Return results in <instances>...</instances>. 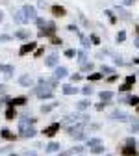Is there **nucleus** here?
<instances>
[{
  "instance_id": "26",
  "label": "nucleus",
  "mask_w": 139,
  "mask_h": 156,
  "mask_svg": "<svg viewBox=\"0 0 139 156\" xmlns=\"http://www.w3.org/2000/svg\"><path fill=\"white\" fill-rule=\"evenodd\" d=\"M65 56H67V58H74V56H76V50L69 48V50H65Z\"/></svg>"
},
{
  "instance_id": "4",
  "label": "nucleus",
  "mask_w": 139,
  "mask_h": 156,
  "mask_svg": "<svg viewBox=\"0 0 139 156\" xmlns=\"http://www.w3.org/2000/svg\"><path fill=\"white\" fill-rule=\"evenodd\" d=\"M50 11H52L54 17H65V15H67V9H65L63 6H52Z\"/></svg>"
},
{
  "instance_id": "17",
  "label": "nucleus",
  "mask_w": 139,
  "mask_h": 156,
  "mask_svg": "<svg viewBox=\"0 0 139 156\" xmlns=\"http://www.w3.org/2000/svg\"><path fill=\"white\" fill-rule=\"evenodd\" d=\"M113 119H119V121H126V115L123 112H115L113 113Z\"/></svg>"
},
{
  "instance_id": "18",
  "label": "nucleus",
  "mask_w": 139,
  "mask_h": 156,
  "mask_svg": "<svg viewBox=\"0 0 139 156\" xmlns=\"http://www.w3.org/2000/svg\"><path fill=\"white\" fill-rule=\"evenodd\" d=\"M111 97H113L111 91H102V93H100V99H102V101H109Z\"/></svg>"
},
{
  "instance_id": "23",
  "label": "nucleus",
  "mask_w": 139,
  "mask_h": 156,
  "mask_svg": "<svg viewBox=\"0 0 139 156\" xmlns=\"http://www.w3.org/2000/svg\"><path fill=\"white\" fill-rule=\"evenodd\" d=\"M80 39H82V45H84V48H89V39H87L85 35H80Z\"/></svg>"
},
{
  "instance_id": "30",
  "label": "nucleus",
  "mask_w": 139,
  "mask_h": 156,
  "mask_svg": "<svg viewBox=\"0 0 139 156\" xmlns=\"http://www.w3.org/2000/svg\"><path fill=\"white\" fill-rule=\"evenodd\" d=\"M124 37H126L124 32H119V34H117V41H124Z\"/></svg>"
},
{
  "instance_id": "34",
  "label": "nucleus",
  "mask_w": 139,
  "mask_h": 156,
  "mask_svg": "<svg viewBox=\"0 0 139 156\" xmlns=\"http://www.w3.org/2000/svg\"><path fill=\"white\" fill-rule=\"evenodd\" d=\"M102 73H113V69H111V67H106V65H102Z\"/></svg>"
},
{
  "instance_id": "21",
  "label": "nucleus",
  "mask_w": 139,
  "mask_h": 156,
  "mask_svg": "<svg viewBox=\"0 0 139 156\" xmlns=\"http://www.w3.org/2000/svg\"><path fill=\"white\" fill-rule=\"evenodd\" d=\"M89 39H91V43H95V45L100 43V39H98V35H96V34H91V35H89Z\"/></svg>"
},
{
  "instance_id": "6",
  "label": "nucleus",
  "mask_w": 139,
  "mask_h": 156,
  "mask_svg": "<svg viewBox=\"0 0 139 156\" xmlns=\"http://www.w3.org/2000/svg\"><path fill=\"white\" fill-rule=\"evenodd\" d=\"M54 76H56V80H59V78H65V76H67V69H65V67H57L56 73H54Z\"/></svg>"
},
{
  "instance_id": "39",
  "label": "nucleus",
  "mask_w": 139,
  "mask_h": 156,
  "mask_svg": "<svg viewBox=\"0 0 139 156\" xmlns=\"http://www.w3.org/2000/svg\"><path fill=\"white\" fill-rule=\"evenodd\" d=\"M0 41H9V35H0Z\"/></svg>"
},
{
  "instance_id": "37",
  "label": "nucleus",
  "mask_w": 139,
  "mask_h": 156,
  "mask_svg": "<svg viewBox=\"0 0 139 156\" xmlns=\"http://www.w3.org/2000/svg\"><path fill=\"white\" fill-rule=\"evenodd\" d=\"M0 95H6V86L0 84Z\"/></svg>"
},
{
  "instance_id": "9",
  "label": "nucleus",
  "mask_w": 139,
  "mask_h": 156,
  "mask_svg": "<svg viewBox=\"0 0 139 156\" xmlns=\"http://www.w3.org/2000/svg\"><path fill=\"white\" fill-rule=\"evenodd\" d=\"M23 104H26V97H17L11 101V106H23Z\"/></svg>"
},
{
  "instance_id": "13",
  "label": "nucleus",
  "mask_w": 139,
  "mask_h": 156,
  "mask_svg": "<svg viewBox=\"0 0 139 156\" xmlns=\"http://www.w3.org/2000/svg\"><path fill=\"white\" fill-rule=\"evenodd\" d=\"M0 73H6V76L13 74V67L11 65H0Z\"/></svg>"
},
{
  "instance_id": "42",
  "label": "nucleus",
  "mask_w": 139,
  "mask_h": 156,
  "mask_svg": "<svg viewBox=\"0 0 139 156\" xmlns=\"http://www.w3.org/2000/svg\"><path fill=\"white\" fill-rule=\"evenodd\" d=\"M26 156H37L35 152H26Z\"/></svg>"
},
{
  "instance_id": "43",
  "label": "nucleus",
  "mask_w": 139,
  "mask_h": 156,
  "mask_svg": "<svg viewBox=\"0 0 139 156\" xmlns=\"http://www.w3.org/2000/svg\"><path fill=\"white\" fill-rule=\"evenodd\" d=\"M124 4H134V0H124Z\"/></svg>"
},
{
  "instance_id": "45",
  "label": "nucleus",
  "mask_w": 139,
  "mask_h": 156,
  "mask_svg": "<svg viewBox=\"0 0 139 156\" xmlns=\"http://www.w3.org/2000/svg\"><path fill=\"white\" fill-rule=\"evenodd\" d=\"M137 112H139V108H137Z\"/></svg>"
},
{
  "instance_id": "3",
  "label": "nucleus",
  "mask_w": 139,
  "mask_h": 156,
  "mask_svg": "<svg viewBox=\"0 0 139 156\" xmlns=\"http://www.w3.org/2000/svg\"><path fill=\"white\" fill-rule=\"evenodd\" d=\"M57 130H59V123H52L50 126H47V128L43 130V134H45V136H48V138H52V136H54Z\"/></svg>"
},
{
  "instance_id": "28",
  "label": "nucleus",
  "mask_w": 139,
  "mask_h": 156,
  "mask_svg": "<svg viewBox=\"0 0 139 156\" xmlns=\"http://www.w3.org/2000/svg\"><path fill=\"white\" fill-rule=\"evenodd\" d=\"M52 37V43L54 45H61V39H59V37H56V35H50Z\"/></svg>"
},
{
  "instance_id": "40",
  "label": "nucleus",
  "mask_w": 139,
  "mask_h": 156,
  "mask_svg": "<svg viewBox=\"0 0 139 156\" xmlns=\"http://www.w3.org/2000/svg\"><path fill=\"white\" fill-rule=\"evenodd\" d=\"M47 6V0H39V8H45Z\"/></svg>"
},
{
  "instance_id": "24",
  "label": "nucleus",
  "mask_w": 139,
  "mask_h": 156,
  "mask_svg": "<svg viewBox=\"0 0 139 156\" xmlns=\"http://www.w3.org/2000/svg\"><path fill=\"white\" fill-rule=\"evenodd\" d=\"M89 106V102L87 101H80V102H78V110H85Z\"/></svg>"
},
{
  "instance_id": "35",
  "label": "nucleus",
  "mask_w": 139,
  "mask_h": 156,
  "mask_svg": "<svg viewBox=\"0 0 139 156\" xmlns=\"http://www.w3.org/2000/svg\"><path fill=\"white\" fill-rule=\"evenodd\" d=\"M82 78V74H72V82H78Z\"/></svg>"
},
{
  "instance_id": "27",
  "label": "nucleus",
  "mask_w": 139,
  "mask_h": 156,
  "mask_svg": "<svg viewBox=\"0 0 139 156\" xmlns=\"http://www.w3.org/2000/svg\"><path fill=\"white\" fill-rule=\"evenodd\" d=\"M91 151H93V152H96V154H98V152H102V151H104V147H102V145H96V147H93V149H91Z\"/></svg>"
},
{
  "instance_id": "32",
  "label": "nucleus",
  "mask_w": 139,
  "mask_h": 156,
  "mask_svg": "<svg viewBox=\"0 0 139 156\" xmlns=\"http://www.w3.org/2000/svg\"><path fill=\"white\" fill-rule=\"evenodd\" d=\"M106 15L109 17V21H111V23H115V21H117V19H115V15H113L111 11H106Z\"/></svg>"
},
{
  "instance_id": "31",
  "label": "nucleus",
  "mask_w": 139,
  "mask_h": 156,
  "mask_svg": "<svg viewBox=\"0 0 139 156\" xmlns=\"http://www.w3.org/2000/svg\"><path fill=\"white\" fill-rule=\"evenodd\" d=\"M82 91H84V95H91V93H93V89H91L89 86H85V87H84Z\"/></svg>"
},
{
  "instance_id": "15",
  "label": "nucleus",
  "mask_w": 139,
  "mask_h": 156,
  "mask_svg": "<svg viewBox=\"0 0 139 156\" xmlns=\"http://www.w3.org/2000/svg\"><path fill=\"white\" fill-rule=\"evenodd\" d=\"M76 91H78V89H76L74 86H63V93H65V95H74Z\"/></svg>"
},
{
  "instance_id": "7",
  "label": "nucleus",
  "mask_w": 139,
  "mask_h": 156,
  "mask_svg": "<svg viewBox=\"0 0 139 156\" xmlns=\"http://www.w3.org/2000/svg\"><path fill=\"white\" fill-rule=\"evenodd\" d=\"M45 63H47L48 67H54V65L57 63V56H56V54H50V56L47 58V62H45Z\"/></svg>"
},
{
  "instance_id": "8",
  "label": "nucleus",
  "mask_w": 139,
  "mask_h": 156,
  "mask_svg": "<svg viewBox=\"0 0 139 156\" xmlns=\"http://www.w3.org/2000/svg\"><path fill=\"white\" fill-rule=\"evenodd\" d=\"M6 119H9V121H13V119H15V106H11V104H9V108L6 110Z\"/></svg>"
},
{
  "instance_id": "2",
  "label": "nucleus",
  "mask_w": 139,
  "mask_h": 156,
  "mask_svg": "<svg viewBox=\"0 0 139 156\" xmlns=\"http://www.w3.org/2000/svg\"><path fill=\"white\" fill-rule=\"evenodd\" d=\"M35 47H37V43H35V41H30V43H26V45H23V47H21L19 54H21V56H24V54H28V52L35 50Z\"/></svg>"
},
{
  "instance_id": "1",
  "label": "nucleus",
  "mask_w": 139,
  "mask_h": 156,
  "mask_svg": "<svg viewBox=\"0 0 139 156\" xmlns=\"http://www.w3.org/2000/svg\"><path fill=\"white\" fill-rule=\"evenodd\" d=\"M23 13H24V17H26V21H35V17H37V13H35V8L33 6H23Z\"/></svg>"
},
{
  "instance_id": "14",
  "label": "nucleus",
  "mask_w": 139,
  "mask_h": 156,
  "mask_svg": "<svg viewBox=\"0 0 139 156\" xmlns=\"http://www.w3.org/2000/svg\"><path fill=\"white\" fill-rule=\"evenodd\" d=\"M134 80H135L134 76H128V78H126V84H124V86L121 87V91H128V89H130V86L134 84Z\"/></svg>"
},
{
  "instance_id": "10",
  "label": "nucleus",
  "mask_w": 139,
  "mask_h": 156,
  "mask_svg": "<svg viewBox=\"0 0 139 156\" xmlns=\"http://www.w3.org/2000/svg\"><path fill=\"white\" fill-rule=\"evenodd\" d=\"M0 136H2L4 140H9V141H13V140H15V134H11V132H9V130H6V128L0 132Z\"/></svg>"
},
{
  "instance_id": "33",
  "label": "nucleus",
  "mask_w": 139,
  "mask_h": 156,
  "mask_svg": "<svg viewBox=\"0 0 139 156\" xmlns=\"http://www.w3.org/2000/svg\"><path fill=\"white\" fill-rule=\"evenodd\" d=\"M93 69V63H84V71H91Z\"/></svg>"
},
{
  "instance_id": "19",
  "label": "nucleus",
  "mask_w": 139,
  "mask_h": 156,
  "mask_svg": "<svg viewBox=\"0 0 139 156\" xmlns=\"http://www.w3.org/2000/svg\"><path fill=\"white\" fill-rule=\"evenodd\" d=\"M59 149V145L57 143H48V147H47V151L48 152H54V151H57Z\"/></svg>"
},
{
  "instance_id": "44",
  "label": "nucleus",
  "mask_w": 139,
  "mask_h": 156,
  "mask_svg": "<svg viewBox=\"0 0 139 156\" xmlns=\"http://www.w3.org/2000/svg\"><path fill=\"white\" fill-rule=\"evenodd\" d=\"M2 19H4V13H2V11H0V23H2Z\"/></svg>"
},
{
  "instance_id": "22",
  "label": "nucleus",
  "mask_w": 139,
  "mask_h": 156,
  "mask_svg": "<svg viewBox=\"0 0 139 156\" xmlns=\"http://www.w3.org/2000/svg\"><path fill=\"white\" fill-rule=\"evenodd\" d=\"M100 78H102L100 73H93V74H89V80H100Z\"/></svg>"
},
{
  "instance_id": "41",
  "label": "nucleus",
  "mask_w": 139,
  "mask_h": 156,
  "mask_svg": "<svg viewBox=\"0 0 139 156\" xmlns=\"http://www.w3.org/2000/svg\"><path fill=\"white\" fill-rule=\"evenodd\" d=\"M71 154H72V151H67V152H61L59 156H71Z\"/></svg>"
},
{
  "instance_id": "12",
  "label": "nucleus",
  "mask_w": 139,
  "mask_h": 156,
  "mask_svg": "<svg viewBox=\"0 0 139 156\" xmlns=\"http://www.w3.org/2000/svg\"><path fill=\"white\" fill-rule=\"evenodd\" d=\"M28 35H30V30H19V32H15L17 39H26Z\"/></svg>"
},
{
  "instance_id": "38",
  "label": "nucleus",
  "mask_w": 139,
  "mask_h": 156,
  "mask_svg": "<svg viewBox=\"0 0 139 156\" xmlns=\"http://www.w3.org/2000/svg\"><path fill=\"white\" fill-rule=\"evenodd\" d=\"M130 102H132V104H137V102H139V97H134V99H130Z\"/></svg>"
},
{
  "instance_id": "25",
  "label": "nucleus",
  "mask_w": 139,
  "mask_h": 156,
  "mask_svg": "<svg viewBox=\"0 0 139 156\" xmlns=\"http://www.w3.org/2000/svg\"><path fill=\"white\" fill-rule=\"evenodd\" d=\"M35 24H37V26H45L47 23H45V19H41V17H35Z\"/></svg>"
},
{
  "instance_id": "36",
  "label": "nucleus",
  "mask_w": 139,
  "mask_h": 156,
  "mask_svg": "<svg viewBox=\"0 0 139 156\" xmlns=\"http://www.w3.org/2000/svg\"><path fill=\"white\" fill-rule=\"evenodd\" d=\"M67 30H69V32H76V30H78V28H76V26H74V24H69V28H67Z\"/></svg>"
},
{
  "instance_id": "29",
  "label": "nucleus",
  "mask_w": 139,
  "mask_h": 156,
  "mask_svg": "<svg viewBox=\"0 0 139 156\" xmlns=\"http://www.w3.org/2000/svg\"><path fill=\"white\" fill-rule=\"evenodd\" d=\"M78 58H80L78 62H80V63H84V62H85V52H78Z\"/></svg>"
},
{
  "instance_id": "20",
  "label": "nucleus",
  "mask_w": 139,
  "mask_h": 156,
  "mask_svg": "<svg viewBox=\"0 0 139 156\" xmlns=\"http://www.w3.org/2000/svg\"><path fill=\"white\" fill-rule=\"evenodd\" d=\"M87 143H89V147H96V145H100V140H98V138H93V140H89Z\"/></svg>"
},
{
  "instance_id": "5",
  "label": "nucleus",
  "mask_w": 139,
  "mask_h": 156,
  "mask_svg": "<svg viewBox=\"0 0 139 156\" xmlns=\"http://www.w3.org/2000/svg\"><path fill=\"white\" fill-rule=\"evenodd\" d=\"M13 21H15V23H19V24H24V23H26V17H24L23 9H21V11H15V15H13Z\"/></svg>"
},
{
  "instance_id": "16",
  "label": "nucleus",
  "mask_w": 139,
  "mask_h": 156,
  "mask_svg": "<svg viewBox=\"0 0 139 156\" xmlns=\"http://www.w3.org/2000/svg\"><path fill=\"white\" fill-rule=\"evenodd\" d=\"M19 82H21V86H30L32 84V78L24 74V76H21V80H19Z\"/></svg>"
},
{
  "instance_id": "11",
  "label": "nucleus",
  "mask_w": 139,
  "mask_h": 156,
  "mask_svg": "<svg viewBox=\"0 0 139 156\" xmlns=\"http://www.w3.org/2000/svg\"><path fill=\"white\" fill-rule=\"evenodd\" d=\"M123 154H124V156H135V149H134L132 145H126V147L123 149Z\"/></svg>"
}]
</instances>
